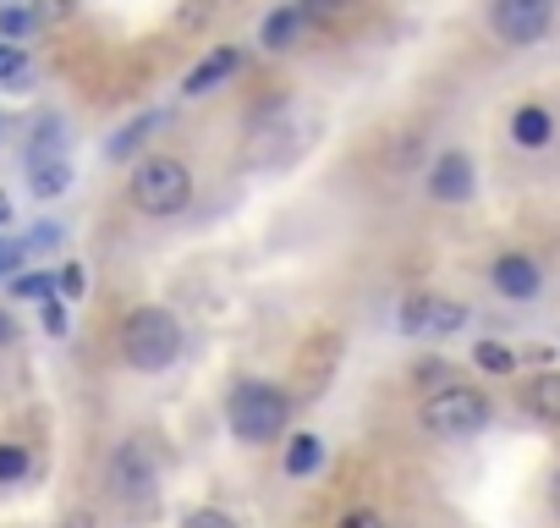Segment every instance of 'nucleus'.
Here are the masks:
<instances>
[{
    "label": "nucleus",
    "mask_w": 560,
    "mask_h": 528,
    "mask_svg": "<svg viewBox=\"0 0 560 528\" xmlns=\"http://www.w3.org/2000/svg\"><path fill=\"white\" fill-rule=\"evenodd\" d=\"M28 187H34L39 204H50V198H61V193L72 187V165H67V160H39L34 176H28Z\"/></svg>",
    "instance_id": "4468645a"
},
{
    "label": "nucleus",
    "mask_w": 560,
    "mask_h": 528,
    "mask_svg": "<svg viewBox=\"0 0 560 528\" xmlns=\"http://www.w3.org/2000/svg\"><path fill=\"white\" fill-rule=\"evenodd\" d=\"M78 12V0H34V18L39 23H67Z\"/></svg>",
    "instance_id": "bb28decb"
},
{
    "label": "nucleus",
    "mask_w": 560,
    "mask_h": 528,
    "mask_svg": "<svg viewBox=\"0 0 560 528\" xmlns=\"http://www.w3.org/2000/svg\"><path fill=\"white\" fill-rule=\"evenodd\" d=\"M549 512H555V517H560V473H555V479H549Z\"/></svg>",
    "instance_id": "72a5a7b5"
},
{
    "label": "nucleus",
    "mask_w": 560,
    "mask_h": 528,
    "mask_svg": "<svg viewBox=\"0 0 560 528\" xmlns=\"http://www.w3.org/2000/svg\"><path fill=\"white\" fill-rule=\"evenodd\" d=\"M341 12H352V0H303V18H308V23H330V18H341Z\"/></svg>",
    "instance_id": "5701e85b"
},
{
    "label": "nucleus",
    "mask_w": 560,
    "mask_h": 528,
    "mask_svg": "<svg viewBox=\"0 0 560 528\" xmlns=\"http://www.w3.org/2000/svg\"><path fill=\"white\" fill-rule=\"evenodd\" d=\"M549 138H555L549 105H516V116H511V144H516V149H544Z\"/></svg>",
    "instance_id": "9b49d317"
},
{
    "label": "nucleus",
    "mask_w": 560,
    "mask_h": 528,
    "mask_svg": "<svg viewBox=\"0 0 560 528\" xmlns=\"http://www.w3.org/2000/svg\"><path fill=\"white\" fill-rule=\"evenodd\" d=\"M45 331H50V336H67V303H61L56 292L45 298Z\"/></svg>",
    "instance_id": "cd10ccee"
},
{
    "label": "nucleus",
    "mask_w": 560,
    "mask_h": 528,
    "mask_svg": "<svg viewBox=\"0 0 560 528\" xmlns=\"http://www.w3.org/2000/svg\"><path fill=\"white\" fill-rule=\"evenodd\" d=\"M61 242V226H39L34 237H28V248H56Z\"/></svg>",
    "instance_id": "c756f323"
},
{
    "label": "nucleus",
    "mask_w": 560,
    "mask_h": 528,
    "mask_svg": "<svg viewBox=\"0 0 560 528\" xmlns=\"http://www.w3.org/2000/svg\"><path fill=\"white\" fill-rule=\"evenodd\" d=\"M522 413L544 429H560V369H538L522 386Z\"/></svg>",
    "instance_id": "9d476101"
},
{
    "label": "nucleus",
    "mask_w": 560,
    "mask_h": 528,
    "mask_svg": "<svg viewBox=\"0 0 560 528\" xmlns=\"http://www.w3.org/2000/svg\"><path fill=\"white\" fill-rule=\"evenodd\" d=\"M149 484H154V451L143 440H127L110 457V490L116 495H149Z\"/></svg>",
    "instance_id": "6e6552de"
},
{
    "label": "nucleus",
    "mask_w": 560,
    "mask_h": 528,
    "mask_svg": "<svg viewBox=\"0 0 560 528\" xmlns=\"http://www.w3.org/2000/svg\"><path fill=\"white\" fill-rule=\"evenodd\" d=\"M236 67H242V50H236V45H220V50H209V56L182 78V94H187V100H203V94H214L220 83H231Z\"/></svg>",
    "instance_id": "1a4fd4ad"
},
{
    "label": "nucleus",
    "mask_w": 560,
    "mask_h": 528,
    "mask_svg": "<svg viewBox=\"0 0 560 528\" xmlns=\"http://www.w3.org/2000/svg\"><path fill=\"white\" fill-rule=\"evenodd\" d=\"M489 397L478 391V386H462V380H445V386H434L429 397H423V408H418V424L434 435V440H472L483 424H489Z\"/></svg>",
    "instance_id": "f03ea898"
},
{
    "label": "nucleus",
    "mask_w": 560,
    "mask_h": 528,
    "mask_svg": "<svg viewBox=\"0 0 560 528\" xmlns=\"http://www.w3.org/2000/svg\"><path fill=\"white\" fill-rule=\"evenodd\" d=\"M28 473V451L23 446H0V484H18Z\"/></svg>",
    "instance_id": "4be33fe9"
},
{
    "label": "nucleus",
    "mask_w": 560,
    "mask_h": 528,
    "mask_svg": "<svg viewBox=\"0 0 560 528\" xmlns=\"http://www.w3.org/2000/svg\"><path fill=\"white\" fill-rule=\"evenodd\" d=\"M50 292H56V282H50L45 271H28V276H12V298H39V303H45Z\"/></svg>",
    "instance_id": "412c9836"
},
{
    "label": "nucleus",
    "mask_w": 560,
    "mask_h": 528,
    "mask_svg": "<svg viewBox=\"0 0 560 528\" xmlns=\"http://www.w3.org/2000/svg\"><path fill=\"white\" fill-rule=\"evenodd\" d=\"M39 160H61V122L39 127V138H34V149H28V165H39Z\"/></svg>",
    "instance_id": "aec40b11"
},
{
    "label": "nucleus",
    "mask_w": 560,
    "mask_h": 528,
    "mask_svg": "<svg viewBox=\"0 0 560 528\" xmlns=\"http://www.w3.org/2000/svg\"><path fill=\"white\" fill-rule=\"evenodd\" d=\"M39 28V18H34V7L23 12V7H0V39H28Z\"/></svg>",
    "instance_id": "6ab92c4d"
},
{
    "label": "nucleus",
    "mask_w": 560,
    "mask_h": 528,
    "mask_svg": "<svg viewBox=\"0 0 560 528\" xmlns=\"http://www.w3.org/2000/svg\"><path fill=\"white\" fill-rule=\"evenodd\" d=\"M516 358H533L538 369H549V364H555V347H527V353H516Z\"/></svg>",
    "instance_id": "7c9ffc66"
},
{
    "label": "nucleus",
    "mask_w": 560,
    "mask_h": 528,
    "mask_svg": "<svg viewBox=\"0 0 560 528\" xmlns=\"http://www.w3.org/2000/svg\"><path fill=\"white\" fill-rule=\"evenodd\" d=\"M423 320H429V298H407L401 303V331L407 336H423Z\"/></svg>",
    "instance_id": "b1692460"
},
{
    "label": "nucleus",
    "mask_w": 560,
    "mask_h": 528,
    "mask_svg": "<svg viewBox=\"0 0 560 528\" xmlns=\"http://www.w3.org/2000/svg\"><path fill=\"white\" fill-rule=\"evenodd\" d=\"M132 204L143 209V215H154V220H171V215H182L187 204H192V171L176 160V154H154V160H143L138 171H132Z\"/></svg>",
    "instance_id": "20e7f679"
},
{
    "label": "nucleus",
    "mask_w": 560,
    "mask_h": 528,
    "mask_svg": "<svg viewBox=\"0 0 560 528\" xmlns=\"http://www.w3.org/2000/svg\"><path fill=\"white\" fill-rule=\"evenodd\" d=\"M7 220H12V198H7V193H0V226H7Z\"/></svg>",
    "instance_id": "f704fd0d"
},
{
    "label": "nucleus",
    "mask_w": 560,
    "mask_h": 528,
    "mask_svg": "<svg viewBox=\"0 0 560 528\" xmlns=\"http://www.w3.org/2000/svg\"><path fill=\"white\" fill-rule=\"evenodd\" d=\"M462 325H467V303L429 298V320H423V331H429V336H456Z\"/></svg>",
    "instance_id": "f3484780"
},
{
    "label": "nucleus",
    "mask_w": 560,
    "mask_h": 528,
    "mask_svg": "<svg viewBox=\"0 0 560 528\" xmlns=\"http://www.w3.org/2000/svg\"><path fill=\"white\" fill-rule=\"evenodd\" d=\"M18 259H23V248H12V242H0V276H7V271H12Z\"/></svg>",
    "instance_id": "2f4dec72"
},
{
    "label": "nucleus",
    "mask_w": 560,
    "mask_h": 528,
    "mask_svg": "<svg viewBox=\"0 0 560 528\" xmlns=\"http://www.w3.org/2000/svg\"><path fill=\"white\" fill-rule=\"evenodd\" d=\"M489 282H494V292H500V298L527 303V298H538V292H544V264H538L533 253H500V259L489 264Z\"/></svg>",
    "instance_id": "423d86ee"
},
{
    "label": "nucleus",
    "mask_w": 560,
    "mask_h": 528,
    "mask_svg": "<svg viewBox=\"0 0 560 528\" xmlns=\"http://www.w3.org/2000/svg\"><path fill=\"white\" fill-rule=\"evenodd\" d=\"M472 364H478L483 375H511V369H516V353H511L505 342H478V347H472Z\"/></svg>",
    "instance_id": "a211bd4d"
},
{
    "label": "nucleus",
    "mask_w": 560,
    "mask_h": 528,
    "mask_svg": "<svg viewBox=\"0 0 560 528\" xmlns=\"http://www.w3.org/2000/svg\"><path fill=\"white\" fill-rule=\"evenodd\" d=\"M121 358L143 375H160L182 358V325L171 309H138L121 325Z\"/></svg>",
    "instance_id": "7ed1b4c3"
},
{
    "label": "nucleus",
    "mask_w": 560,
    "mask_h": 528,
    "mask_svg": "<svg viewBox=\"0 0 560 528\" xmlns=\"http://www.w3.org/2000/svg\"><path fill=\"white\" fill-rule=\"evenodd\" d=\"M555 28V0H489V34L511 50L538 45Z\"/></svg>",
    "instance_id": "39448f33"
},
{
    "label": "nucleus",
    "mask_w": 560,
    "mask_h": 528,
    "mask_svg": "<svg viewBox=\"0 0 560 528\" xmlns=\"http://www.w3.org/2000/svg\"><path fill=\"white\" fill-rule=\"evenodd\" d=\"M34 83V61H28V50L23 45H0V89H28Z\"/></svg>",
    "instance_id": "dca6fc26"
},
{
    "label": "nucleus",
    "mask_w": 560,
    "mask_h": 528,
    "mask_svg": "<svg viewBox=\"0 0 560 528\" xmlns=\"http://www.w3.org/2000/svg\"><path fill=\"white\" fill-rule=\"evenodd\" d=\"M319 462H325V440H319V435H298V440L287 446V473H292V479L319 473Z\"/></svg>",
    "instance_id": "2eb2a0df"
},
{
    "label": "nucleus",
    "mask_w": 560,
    "mask_h": 528,
    "mask_svg": "<svg viewBox=\"0 0 560 528\" xmlns=\"http://www.w3.org/2000/svg\"><path fill=\"white\" fill-rule=\"evenodd\" d=\"M472 154H462V149H445L434 165H429V198L434 204H467L472 198Z\"/></svg>",
    "instance_id": "0eeeda50"
},
{
    "label": "nucleus",
    "mask_w": 560,
    "mask_h": 528,
    "mask_svg": "<svg viewBox=\"0 0 560 528\" xmlns=\"http://www.w3.org/2000/svg\"><path fill=\"white\" fill-rule=\"evenodd\" d=\"M308 28V18H303V7H275L269 18H264V28H258V39H264V50H292V39Z\"/></svg>",
    "instance_id": "f8f14e48"
},
{
    "label": "nucleus",
    "mask_w": 560,
    "mask_h": 528,
    "mask_svg": "<svg viewBox=\"0 0 560 528\" xmlns=\"http://www.w3.org/2000/svg\"><path fill=\"white\" fill-rule=\"evenodd\" d=\"M154 127H165V111H143L138 122H127V127L105 144V154H110V160H127L132 149H143V144L154 138Z\"/></svg>",
    "instance_id": "ddd939ff"
},
{
    "label": "nucleus",
    "mask_w": 560,
    "mask_h": 528,
    "mask_svg": "<svg viewBox=\"0 0 560 528\" xmlns=\"http://www.w3.org/2000/svg\"><path fill=\"white\" fill-rule=\"evenodd\" d=\"M225 424L242 446H264L292 424V397L280 386H269V380H242L225 397Z\"/></svg>",
    "instance_id": "f257e3e1"
},
{
    "label": "nucleus",
    "mask_w": 560,
    "mask_h": 528,
    "mask_svg": "<svg viewBox=\"0 0 560 528\" xmlns=\"http://www.w3.org/2000/svg\"><path fill=\"white\" fill-rule=\"evenodd\" d=\"M182 528H236V523H231L220 506H198V512H187V517H182Z\"/></svg>",
    "instance_id": "a878e982"
},
{
    "label": "nucleus",
    "mask_w": 560,
    "mask_h": 528,
    "mask_svg": "<svg viewBox=\"0 0 560 528\" xmlns=\"http://www.w3.org/2000/svg\"><path fill=\"white\" fill-rule=\"evenodd\" d=\"M336 528H390V523H385L374 506H352V512H341V517H336Z\"/></svg>",
    "instance_id": "393cba45"
},
{
    "label": "nucleus",
    "mask_w": 560,
    "mask_h": 528,
    "mask_svg": "<svg viewBox=\"0 0 560 528\" xmlns=\"http://www.w3.org/2000/svg\"><path fill=\"white\" fill-rule=\"evenodd\" d=\"M12 336H18V320H12V314H0V342H12Z\"/></svg>",
    "instance_id": "473e14b6"
},
{
    "label": "nucleus",
    "mask_w": 560,
    "mask_h": 528,
    "mask_svg": "<svg viewBox=\"0 0 560 528\" xmlns=\"http://www.w3.org/2000/svg\"><path fill=\"white\" fill-rule=\"evenodd\" d=\"M83 271H78V264H67V271H61V298H83Z\"/></svg>",
    "instance_id": "c85d7f7f"
}]
</instances>
